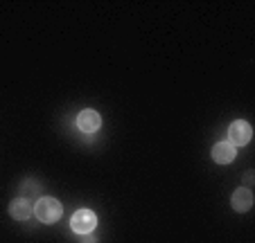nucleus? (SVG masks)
<instances>
[{"label": "nucleus", "mask_w": 255, "mask_h": 243, "mask_svg": "<svg viewBox=\"0 0 255 243\" xmlns=\"http://www.w3.org/2000/svg\"><path fill=\"white\" fill-rule=\"evenodd\" d=\"M34 214H36V219L41 221V223H57L59 219H61L63 214V205L59 203L57 198H52V196H43V198L36 200V205H34Z\"/></svg>", "instance_id": "f257e3e1"}, {"label": "nucleus", "mask_w": 255, "mask_h": 243, "mask_svg": "<svg viewBox=\"0 0 255 243\" xmlns=\"http://www.w3.org/2000/svg\"><path fill=\"white\" fill-rule=\"evenodd\" d=\"M97 225V216L93 210H77L70 219V228L72 232L77 234H91Z\"/></svg>", "instance_id": "f03ea898"}, {"label": "nucleus", "mask_w": 255, "mask_h": 243, "mask_svg": "<svg viewBox=\"0 0 255 243\" xmlns=\"http://www.w3.org/2000/svg\"><path fill=\"white\" fill-rule=\"evenodd\" d=\"M251 135H253V129H251V124L244 122V119H237V122H233V124L228 126V142H231L233 147H244V144H249Z\"/></svg>", "instance_id": "7ed1b4c3"}, {"label": "nucleus", "mask_w": 255, "mask_h": 243, "mask_svg": "<svg viewBox=\"0 0 255 243\" xmlns=\"http://www.w3.org/2000/svg\"><path fill=\"white\" fill-rule=\"evenodd\" d=\"M100 126H102V117L97 110L86 108L77 115V129L82 131V133H97Z\"/></svg>", "instance_id": "20e7f679"}, {"label": "nucleus", "mask_w": 255, "mask_h": 243, "mask_svg": "<svg viewBox=\"0 0 255 243\" xmlns=\"http://www.w3.org/2000/svg\"><path fill=\"white\" fill-rule=\"evenodd\" d=\"M212 160L217 162V164H231L233 160H235L237 156V149L233 147L231 142H217L215 147H212Z\"/></svg>", "instance_id": "39448f33"}, {"label": "nucleus", "mask_w": 255, "mask_h": 243, "mask_svg": "<svg viewBox=\"0 0 255 243\" xmlns=\"http://www.w3.org/2000/svg\"><path fill=\"white\" fill-rule=\"evenodd\" d=\"M231 205H233V210L240 212V214L249 212L251 207H253V191H251L249 187L235 189V194H233V198H231Z\"/></svg>", "instance_id": "423d86ee"}, {"label": "nucleus", "mask_w": 255, "mask_h": 243, "mask_svg": "<svg viewBox=\"0 0 255 243\" xmlns=\"http://www.w3.org/2000/svg\"><path fill=\"white\" fill-rule=\"evenodd\" d=\"M9 214L16 221H29L34 216V205L27 198H14L9 203Z\"/></svg>", "instance_id": "0eeeda50"}, {"label": "nucleus", "mask_w": 255, "mask_h": 243, "mask_svg": "<svg viewBox=\"0 0 255 243\" xmlns=\"http://www.w3.org/2000/svg\"><path fill=\"white\" fill-rule=\"evenodd\" d=\"M82 243H95V237H88V234H82Z\"/></svg>", "instance_id": "6e6552de"}]
</instances>
